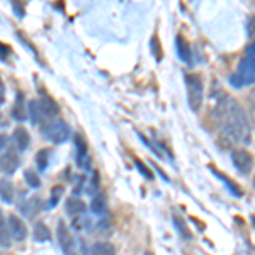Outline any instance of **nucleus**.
Instances as JSON below:
<instances>
[{
    "label": "nucleus",
    "mask_w": 255,
    "mask_h": 255,
    "mask_svg": "<svg viewBox=\"0 0 255 255\" xmlns=\"http://www.w3.org/2000/svg\"><path fill=\"white\" fill-rule=\"evenodd\" d=\"M65 211H67V215L68 216H72V218H79L84 215V211H85V204H84V201L79 199V197H68L67 201H65Z\"/></svg>",
    "instance_id": "ddd939ff"
},
{
    "label": "nucleus",
    "mask_w": 255,
    "mask_h": 255,
    "mask_svg": "<svg viewBox=\"0 0 255 255\" xmlns=\"http://www.w3.org/2000/svg\"><path fill=\"white\" fill-rule=\"evenodd\" d=\"M89 255H116V249L109 242H97L92 245Z\"/></svg>",
    "instance_id": "a211bd4d"
},
{
    "label": "nucleus",
    "mask_w": 255,
    "mask_h": 255,
    "mask_svg": "<svg viewBox=\"0 0 255 255\" xmlns=\"http://www.w3.org/2000/svg\"><path fill=\"white\" fill-rule=\"evenodd\" d=\"M41 133H43V136L46 138L48 141L55 143V145H61V143H65L70 138L72 131H70V126L67 125V121L56 118V119L48 121L46 125L43 126Z\"/></svg>",
    "instance_id": "20e7f679"
},
{
    "label": "nucleus",
    "mask_w": 255,
    "mask_h": 255,
    "mask_svg": "<svg viewBox=\"0 0 255 255\" xmlns=\"http://www.w3.org/2000/svg\"><path fill=\"white\" fill-rule=\"evenodd\" d=\"M10 116L19 123H24L27 119V116H29V108H26V104H24L22 92H17V97H15V102L10 111Z\"/></svg>",
    "instance_id": "9b49d317"
},
{
    "label": "nucleus",
    "mask_w": 255,
    "mask_h": 255,
    "mask_svg": "<svg viewBox=\"0 0 255 255\" xmlns=\"http://www.w3.org/2000/svg\"><path fill=\"white\" fill-rule=\"evenodd\" d=\"M0 199L3 203L10 204L14 201V186L9 179H2L0 180Z\"/></svg>",
    "instance_id": "dca6fc26"
},
{
    "label": "nucleus",
    "mask_w": 255,
    "mask_h": 255,
    "mask_svg": "<svg viewBox=\"0 0 255 255\" xmlns=\"http://www.w3.org/2000/svg\"><path fill=\"white\" fill-rule=\"evenodd\" d=\"M20 165V157H19V151L15 146H10L0 155V168H2L3 174L12 175Z\"/></svg>",
    "instance_id": "423d86ee"
},
{
    "label": "nucleus",
    "mask_w": 255,
    "mask_h": 255,
    "mask_svg": "<svg viewBox=\"0 0 255 255\" xmlns=\"http://www.w3.org/2000/svg\"><path fill=\"white\" fill-rule=\"evenodd\" d=\"M39 204H41V201H39V197H29V199L26 201V203H20V213H22L26 218H34L36 215L39 213Z\"/></svg>",
    "instance_id": "4468645a"
},
{
    "label": "nucleus",
    "mask_w": 255,
    "mask_h": 255,
    "mask_svg": "<svg viewBox=\"0 0 255 255\" xmlns=\"http://www.w3.org/2000/svg\"><path fill=\"white\" fill-rule=\"evenodd\" d=\"M3 101H5V87H3L2 77H0V104H3Z\"/></svg>",
    "instance_id": "c85d7f7f"
},
{
    "label": "nucleus",
    "mask_w": 255,
    "mask_h": 255,
    "mask_svg": "<svg viewBox=\"0 0 255 255\" xmlns=\"http://www.w3.org/2000/svg\"><path fill=\"white\" fill-rule=\"evenodd\" d=\"M12 141H14L17 151H24V150H27V146H29L31 136H29V133H27V129H24L22 126H19V128H15L14 133H12Z\"/></svg>",
    "instance_id": "f8f14e48"
},
{
    "label": "nucleus",
    "mask_w": 255,
    "mask_h": 255,
    "mask_svg": "<svg viewBox=\"0 0 255 255\" xmlns=\"http://www.w3.org/2000/svg\"><path fill=\"white\" fill-rule=\"evenodd\" d=\"M32 238L38 244H44V242L51 240V232L43 221H38V223H34V228H32Z\"/></svg>",
    "instance_id": "2eb2a0df"
},
{
    "label": "nucleus",
    "mask_w": 255,
    "mask_h": 255,
    "mask_svg": "<svg viewBox=\"0 0 255 255\" xmlns=\"http://www.w3.org/2000/svg\"><path fill=\"white\" fill-rule=\"evenodd\" d=\"M5 146H7V136L5 134H0V151H2Z\"/></svg>",
    "instance_id": "7c9ffc66"
},
{
    "label": "nucleus",
    "mask_w": 255,
    "mask_h": 255,
    "mask_svg": "<svg viewBox=\"0 0 255 255\" xmlns=\"http://www.w3.org/2000/svg\"><path fill=\"white\" fill-rule=\"evenodd\" d=\"M90 211L94 215H104L106 213V196L102 192L92 196V203H90Z\"/></svg>",
    "instance_id": "6ab92c4d"
},
{
    "label": "nucleus",
    "mask_w": 255,
    "mask_h": 255,
    "mask_svg": "<svg viewBox=\"0 0 255 255\" xmlns=\"http://www.w3.org/2000/svg\"><path fill=\"white\" fill-rule=\"evenodd\" d=\"M56 233H58V242H60V247H61V250H63V254L65 255H75V240H73L72 233H70L68 226L65 225L63 220L58 221Z\"/></svg>",
    "instance_id": "0eeeda50"
},
{
    "label": "nucleus",
    "mask_w": 255,
    "mask_h": 255,
    "mask_svg": "<svg viewBox=\"0 0 255 255\" xmlns=\"http://www.w3.org/2000/svg\"><path fill=\"white\" fill-rule=\"evenodd\" d=\"M230 84L235 89L255 84V41L247 48V53L238 63L235 73L230 75Z\"/></svg>",
    "instance_id": "f03ea898"
},
{
    "label": "nucleus",
    "mask_w": 255,
    "mask_h": 255,
    "mask_svg": "<svg viewBox=\"0 0 255 255\" xmlns=\"http://www.w3.org/2000/svg\"><path fill=\"white\" fill-rule=\"evenodd\" d=\"M175 46H177V53H179L180 60L182 61H191V48H189V43L184 36H177L175 38Z\"/></svg>",
    "instance_id": "f3484780"
},
{
    "label": "nucleus",
    "mask_w": 255,
    "mask_h": 255,
    "mask_svg": "<svg viewBox=\"0 0 255 255\" xmlns=\"http://www.w3.org/2000/svg\"><path fill=\"white\" fill-rule=\"evenodd\" d=\"M7 225H9V233L10 238L15 242H24L27 237V228L24 225V221L20 220L17 215H9L7 216Z\"/></svg>",
    "instance_id": "6e6552de"
},
{
    "label": "nucleus",
    "mask_w": 255,
    "mask_h": 255,
    "mask_svg": "<svg viewBox=\"0 0 255 255\" xmlns=\"http://www.w3.org/2000/svg\"><path fill=\"white\" fill-rule=\"evenodd\" d=\"M49 157H51V150H49V148H41L38 153H36V165H38V170H46V167L49 163Z\"/></svg>",
    "instance_id": "4be33fe9"
},
{
    "label": "nucleus",
    "mask_w": 255,
    "mask_h": 255,
    "mask_svg": "<svg viewBox=\"0 0 255 255\" xmlns=\"http://www.w3.org/2000/svg\"><path fill=\"white\" fill-rule=\"evenodd\" d=\"M174 225L177 226V230H179V232H180V235H182L184 238H191V233H189L187 226L184 225V221L180 220L179 216H174Z\"/></svg>",
    "instance_id": "393cba45"
},
{
    "label": "nucleus",
    "mask_w": 255,
    "mask_h": 255,
    "mask_svg": "<svg viewBox=\"0 0 255 255\" xmlns=\"http://www.w3.org/2000/svg\"><path fill=\"white\" fill-rule=\"evenodd\" d=\"M63 186H55L51 189V197H49V203H48V208H55L58 204L61 194H63Z\"/></svg>",
    "instance_id": "b1692460"
},
{
    "label": "nucleus",
    "mask_w": 255,
    "mask_h": 255,
    "mask_svg": "<svg viewBox=\"0 0 255 255\" xmlns=\"http://www.w3.org/2000/svg\"><path fill=\"white\" fill-rule=\"evenodd\" d=\"M27 108H29V116H31L32 125H34V126L41 125L44 116H43V113H41V109H39V102L38 101H31Z\"/></svg>",
    "instance_id": "412c9836"
},
{
    "label": "nucleus",
    "mask_w": 255,
    "mask_h": 255,
    "mask_svg": "<svg viewBox=\"0 0 255 255\" xmlns=\"http://www.w3.org/2000/svg\"><path fill=\"white\" fill-rule=\"evenodd\" d=\"M10 5H12V10L15 12V15H17V17H24V14H26V10H24V7L20 5L19 2H12Z\"/></svg>",
    "instance_id": "bb28decb"
},
{
    "label": "nucleus",
    "mask_w": 255,
    "mask_h": 255,
    "mask_svg": "<svg viewBox=\"0 0 255 255\" xmlns=\"http://www.w3.org/2000/svg\"><path fill=\"white\" fill-rule=\"evenodd\" d=\"M247 32H249V38L255 41V15H252L247 22Z\"/></svg>",
    "instance_id": "a878e982"
},
{
    "label": "nucleus",
    "mask_w": 255,
    "mask_h": 255,
    "mask_svg": "<svg viewBox=\"0 0 255 255\" xmlns=\"http://www.w3.org/2000/svg\"><path fill=\"white\" fill-rule=\"evenodd\" d=\"M10 53H12V51H10V48H9V46H5L3 43H0V60L5 61V60H7V56H9Z\"/></svg>",
    "instance_id": "cd10ccee"
},
{
    "label": "nucleus",
    "mask_w": 255,
    "mask_h": 255,
    "mask_svg": "<svg viewBox=\"0 0 255 255\" xmlns=\"http://www.w3.org/2000/svg\"><path fill=\"white\" fill-rule=\"evenodd\" d=\"M232 163L235 165V168L240 172L242 175H249L254 168V157L250 155V151H247L245 148H235L230 153Z\"/></svg>",
    "instance_id": "39448f33"
},
{
    "label": "nucleus",
    "mask_w": 255,
    "mask_h": 255,
    "mask_svg": "<svg viewBox=\"0 0 255 255\" xmlns=\"http://www.w3.org/2000/svg\"><path fill=\"white\" fill-rule=\"evenodd\" d=\"M24 179H26L27 186L32 187V189H38L41 186V180H39V177H38V172L31 170V168L24 170Z\"/></svg>",
    "instance_id": "5701e85b"
},
{
    "label": "nucleus",
    "mask_w": 255,
    "mask_h": 255,
    "mask_svg": "<svg viewBox=\"0 0 255 255\" xmlns=\"http://www.w3.org/2000/svg\"><path fill=\"white\" fill-rule=\"evenodd\" d=\"M249 101H250V106H252V109H254V113H255V87H254L252 90H250Z\"/></svg>",
    "instance_id": "c756f323"
},
{
    "label": "nucleus",
    "mask_w": 255,
    "mask_h": 255,
    "mask_svg": "<svg viewBox=\"0 0 255 255\" xmlns=\"http://www.w3.org/2000/svg\"><path fill=\"white\" fill-rule=\"evenodd\" d=\"M39 109H41V113H43V116L44 119H56L58 118V114H60V106L56 104V101L53 97H49V96H43L39 99Z\"/></svg>",
    "instance_id": "1a4fd4ad"
},
{
    "label": "nucleus",
    "mask_w": 255,
    "mask_h": 255,
    "mask_svg": "<svg viewBox=\"0 0 255 255\" xmlns=\"http://www.w3.org/2000/svg\"><path fill=\"white\" fill-rule=\"evenodd\" d=\"M0 245L3 249L10 245V233H9V225H7V220L3 218V213L0 211Z\"/></svg>",
    "instance_id": "aec40b11"
},
{
    "label": "nucleus",
    "mask_w": 255,
    "mask_h": 255,
    "mask_svg": "<svg viewBox=\"0 0 255 255\" xmlns=\"http://www.w3.org/2000/svg\"><path fill=\"white\" fill-rule=\"evenodd\" d=\"M186 90H187V104L194 113L201 109L204 101V84L199 73H187L186 75Z\"/></svg>",
    "instance_id": "7ed1b4c3"
},
{
    "label": "nucleus",
    "mask_w": 255,
    "mask_h": 255,
    "mask_svg": "<svg viewBox=\"0 0 255 255\" xmlns=\"http://www.w3.org/2000/svg\"><path fill=\"white\" fill-rule=\"evenodd\" d=\"M75 146H77V165L80 168H89L90 157H89V148L87 141L82 134H75Z\"/></svg>",
    "instance_id": "9d476101"
},
{
    "label": "nucleus",
    "mask_w": 255,
    "mask_h": 255,
    "mask_svg": "<svg viewBox=\"0 0 255 255\" xmlns=\"http://www.w3.org/2000/svg\"><path fill=\"white\" fill-rule=\"evenodd\" d=\"M225 118V128L232 133V136L237 139V143H245L249 145L250 138H252V129H250V123L247 118L244 108L235 101V99L228 97L223 111Z\"/></svg>",
    "instance_id": "f257e3e1"
}]
</instances>
